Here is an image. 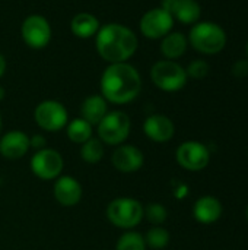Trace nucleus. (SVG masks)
Masks as SVG:
<instances>
[{
	"instance_id": "nucleus-5",
	"label": "nucleus",
	"mask_w": 248,
	"mask_h": 250,
	"mask_svg": "<svg viewBox=\"0 0 248 250\" xmlns=\"http://www.w3.org/2000/svg\"><path fill=\"white\" fill-rule=\"evenodd\" d=\"M151 79L156 88L165 92H177L187 83L186 69L175 60H159L151 69Z\"/></svg>"
},
{
	"instance_id": "nucleus-22",
	"label": "nucleus",
	"mask_w": 248,
	"mask_h": 250,
	"mask_svg": "<svg viewBox=\"0 0 248 250\" xmlns=\"http://www.w3.org/2000/svg\"><path fill=\"white\" fill-rule=\"evenodd\" d=\"M80 157L88 164H96L104 157V144L99 139L91 138L85 144H82L80 148Z\"/></svg>"
},
{
	"instance_id": "nucleus-25",
	"label": "nucleus",
	"mask_w": 248,
	"mask_h": 250,
	"mask_svg": "<svg viewBox=\"0 0 248 250\" xmlns=\"http://www.w3.org/2000/svg\"><path fill=\"white\" fill-rule=\"evenodd\" d=\"M145 217L148 218L149 223H152L155 226H161V224H164L167 221L168 211L162 204L152 202L145 208Z\"/></svg>"
},
{
	"instance_id": "nucleus-30",
	"label": "nucleus",
	"mask_w": 248,
	"mask_h": 250,
	"mask_svg": "<svg viewBox=\"0 0 248 250\" xmlns=\"http://www.w3.org/2000/svg\"><path fill=\"white\" fill-rule=\"evenodd\" d=\"M3 98H4V88L0 85V101H1Z\"/></svg>"
},
{
	"instance_id": "nucleus-7",
	"label": "nucleus",
	"mask_w": 248,
	"mask_h": 250,
	"mask_svg": "<svg viewBox=\"0 0 248 250\" xmlns=\"http://www.w3.org/2000/svg\"><path fill=\"white\" fill-rule=\"evenodd\" d=\"M175 160L187 171H202L210 163L209 148L199 141H186L175 151Z\"/></svg>"
},
{
	"instance_id": "nucleus-3",
	"label": "nucleus",
	"mask_w": 248,
	"mask_h": 250,
	"mask_svg": "<svg viewBox=\"0 0 248 250\" xmlns=\"http://www.w3.org/2000/svg\"><path fill=\"white\" fill-rule=\"evenodd\" d=\"M189 42L202 54H218L227 45L225 31L213 22H197L189 34Z\"/></svg>"
},
{
	"instance_id": "nucleus-11",
	"label": "nucleus",
	"mask_w": 248,
	"mask_h": 250,
	"mask_svg": "<svg viewBox=\"0 0 248 250\" xmlns=\"http://www.w3.org/2000/svg\"><path fill=\"white\" fill-rule=\"evenodd\" d=\"M172 26H174V18L162 7H155L148 10L142 16L139 23L142 35L149 40L164 38L167 34L172 31Z\"/></svg>"
},
{
	"instance_id": "nucleus-10",
	"label": "nucleus",
	"mask_w": 248,
	"mask_h": 250,
	"mask_svg": "<svg viewBox=\"0 0 248 250\" xmlns=\"http://www.w3.org/2000/svg\"><path fill=\"white\" fill-rule=\"evenodd\" d=\"M63 157L51 148L39 149L31 158V170L41 180H56L63 171Z\"/></svg>"
},
{
	"instance_id": "nucleus-12",
	"label": "nucleus",
	"mask_w": 248,
	"mask_h": 250,
	"mask_svg": "<svg viewBox=\"0 0 248 250\" xmlns=\"http://www.w3.org/2000/svg\"><path fill=\"white\" fill-rule=\"evenodd\" d=\"M161 7L167 10L174 21L184 25H194L199 22L202 15V7L196 0H162Z\"/></svg>"
},
{
	"instance_id": "nucleus-4",
	"label": "nucleus",
	"mask_w": 248,
	"mask_h": 250,
	"mask_svg": "<svg viewBox=\"0 0 248 250\" xmlns=\"http://www.w3.org/2000/svg\"><path fill=\"white\" fill-rule=\"evenodd\" d=\"M107 218L110 223L123 230L137 227L145 218L143 205L133 198H117L107 207Z\"/></svg>"
},
{
	"instance_id": "nucleus-13",
	"label": "nucleus",
	"mask_w": 248,
	"mask_h": 250,
	"mask_svg": "<svg viewBox=\"0 0 248 250\" xmlns=\"http://www.w3.org/2000/svg\"><path fill=\"white\" fill-rule=\"evenodd\" d=\"M111 163L114 168L121 173H134L142 168L145 157L143 152L134 145H120L114 151Z\"/></svg>"
},
{
	"instance_id": "nucleus-20",
	"label": "nucleus",
	"mask_w": 248,
	"mask_h": 250,
	"mask_svg": "<svg viewBox=\"0 0 248 250\" xmlns=\"http://www.w3.org/2000/svg\"><path fill=\"white\" fill-rule=\"evenodd\" d=\"M161 53L167 60H177L180 59L189 45V40L183 32H170L164 38H161Z\"/></svg>"
},
{
	"instance_id": "nucleus-15",
	"label": "nucleus",
	"mask_w": 248,
	"mask_h": 250,
	"mask_svg": "<svg viewBox=\"0 0 248 250\" xmlns=\"http://www.w3.org/2000/svg\"><path fill=\"white\" fill-rule=\"evenodd\" d=\"M224 207L221 201L212 195H205L199 198L193 205V217L197 223L210 226L221 220Z\"/></svg>"
},
{
	"instance_id": "nucleus-33",
	"label": "nucleus",
	"mask_w": 248,
	"mask_h": 250,
	"mask_svg": "<svg viewBox=\"0 0 248 250\" xmlns=\"http://www.w3.org/2000/svg\"><path fill=\"white\" fill-rule=\"evenodd\" d=\"M247 56H248V42H247Z\"/></svg>"
},
{
	"instance_id": "nucleus-18",
	"label": "nucleus",
	"mask_w": 248,
	"mask_h": 250,
	"mask_svg": "<svg viewBox=\"0 0 248 250\" xmlns=\"http://www.w3.org/2000/svg\"><path fill=\"white\" fill-rule=\"evenodd\" d=\"M107 113H108L107 100L98 94L86 97L80 105V117L92 126H96L105 117Z\"/></svg>"
},
{
	"instance_id": "nucleus-26",
	"label": "nucleus",
	"mask_w": 248,
	"mask_h": 250,
	"mask_svg": "<svg viewBox=\"0 0 248 250\" xmlns=\"http://www.w3.org/2000/svg\"><path fill=\"white\" fill-rule=\"evenodd\" d=\"M186 73H187V76H190V78L203 79V78H206L208 73H209V63L205 62V60H202V59L193 60V62H190V64L187 66Z\"/></svg>"
},
{
	"instance_id": "nucleus-1",
	"label": "nucleus",
	"mask_w": 248,
	"mask_h": 250,
	"mask_svg": "<svg viewBox=\"0 0 248 250\" xmlns=\"http://www.w3.org/2000/svg\"><path fill=\"white\" fill-rule=\"evenodd\" d=\"M101 95L111 104H129L142 91V78L130 63H113L101 76Z\"/></svg>"
},
{
	"instance_id": "nucleus-28",
	"label": "nucleus",
	"mask_w": 248,
	"mask_h": 250,
	"mask_svg": "<svg viewBox=\"0 0 248 250\" xmlns=\"http://www.w3.org/2000/svg\"><path fill=\"white\" fill-rule=\"evenodd\" d=\"M45 145H47V141H45V138L42 135H34V136L29 138V146L37 149V151L44 149Z\"/></svg>"
},
{
	"instance_id": "nucleus-8",
	"label": "nucleus",
	"mask_w": 248,
	"mask_h": 250,
	"mask_svg": "<svg viewBox=\"0 0 248 250\" xmlns=\"http://www.w3.org/2000/svg\"><path fill=\"white\" fill-rule=\"evenodd\" d=\"M51 25L41 15H29L20 25V37L23 42L34 50L45 48L51 41Z\"/></svg>"
},
{
	"instance_id": "nucleus-14",
	"label": "nucleus",
	"mask_w": 248,
	"mask_h": 250,
	"mask_svg": "<svg viewBox=\"0 0 248 250\" xmlns=\"http://www.w3.org/2000/svg\"><path fill=\"white\" fill-rule=\"evenodd\" d=\"M143 132L151 141L156 144H165L172 139L175 133V126L170 117L164 114H152L145 120Z\"/></svg>"
},
{
	"instance_id": "nucleus-21",
	"label": "nucleus",
	"mask_w": 248,
	"mask_h": 250,
	"mask_svg": "<svg viewBox=\"0 0 248 250\" xmlns=\"http://www.w3.org/2000/svg\"><path fill=\"white\" fill-rule=\"evenodd\" d=\"M92 125H89L82 117L67 123V138L75 144H85L92 138Z\"/></svg>"
},
{
	"instance_id": "nucleus-29",
	"label": "nucleus",
	"mask_w": 248,
	"mask_h": 250,
	"mask_svg": "<svg viewBox=\"0 0 248 250\" xmlns=\"http://www.w3.org/2000/svg\"><path fill=\"white\" fill-rule=\"evenodd\" d=\"M6 67H7V63H6V59H4V56L0 53V78L4 75V72H6Z\"/></svg>"
},
{
	"instance_id": "nucleus-6",
	"label": "nucleus",
	"mask_w": 248,
	"mask_h": 250,
	"mask_svg": "<svg viewBox=\"0 0 248 250\" xmlns=\"http://www.w3.org/2000/svg\"><path fill=\"white\" fill-rule=\"evenodd\" d=\"M99 141L105 145H121L130 135L132 122L123 111H108L105 117L96 125Z\"/></svg>"
},
{
	"instance_id": "nucleus-31",
	"label": "nucleus",
	"mask_w": 248,
	"mask_h": 250,
	"mask_svg": "<svg viewBox=\"0 0 248 250\" xmlns=\"http://www.w3.org/2000/svg\"><path fill=\"white\" fill-rule=\"evenodd\" d=\"M1 129H3V120H1V116H0V133H1Z\"/></svg>"
},
{
	"instance_id": "nucleus-27",
	"label": "nucleus",
	"mask_w": 248,
	"mask_h": 250,
	"mask_svg": "<svg viewBox=\"0 0 248 250\" xmlns=\"http://www.w3.org/2000/svg\"><path fill=\"white\" fill-rule=\"evenodd\" d=\"M232 73L237 78H244L248 75V60H238L232 66Z\"/></svg>"
},
{
	"instance_id": "nucleus-16",
	"label": "nucleus",
	"mask_w": 248,
	"mask_h": 250,
	"mask_svg": "<svg viewBox=\"0 0 248 250\" xmlns=\"http://www.w3.org/2000/svg\"><path fill=\"white\" fill-rule=\"evenodd\" d=\"M29 148V136L20 130H10L0 138V154L6 160L22 158Z\"/></svg>"
},
{
	"instance_id": "nucleus-23",
	"label": "nucleus",
	"mask_w": 248,
	"mask_h": 250,
	"mask_svg": "<svg viewBox=\"0 0 248 250\" xmlns=\"http://www.w3.org/2000/svg\"><path fill=\"white\" fill-rule=\"evenodd\" d=\"M143 237H145L146 248L152 250L165 249L170 245V239H171L168 230H165L164 227H159V226L152 227Z\"/></svg>"
},
{
	"instance_id": "nucleus-2",
	"label": "nucleus",
	"mask_w": 248,
	"mask_h": 250,
	"mask_svg": "<svg viewBox=\"0 0 248 250\" xmlns=\"http://www.w3.org/2000/svg\"><path fill=\"white\" fill-rule=\"evenodd\" d=\"M139 45L137 35L126 25L107 23L95 35V47L102 60L113 63H126L136 53Z\"/></svg>"
},
{
	"instance_id": "nucleus-17",
	"label": "nucleus",
	"mask_w": 248,
	"mask_h": 250,
	"mask_svg": "<svg viewBox=\"0 0 248 250\" xmlns=\"http://www.w3.org/2000/svg\"><path fill=\"white\" fill-rule=\"evenodd\" d=\"M54 198L63 207H75L82 199L80 183L70 176H61L56 179L54 183Z\"/></svg>"
},
{
	"instance_id": "nucleus-24",
	"label": "nucleus",
	"mask_w": 248,
	"mask_h": 250,
	"mask_svg": "<svg viewBox=\"0 0 248 250\" xmlns=\"http://www.w3.org/2000/svg\"><path fill=\"white\" fill-rule=\"evenodd\" d=\"M115 250H146L145 237L137 231H127L118 239Z\"/></svg>"
},
{
	"instance_id": "nucleus-32",
	"label": "nucleus",
	"mask_w": 248,
	"mask_h": 250,
	"mask_svg": "<svg viewBox=\"0 0 248 250\" xmlns=\"http://www.w3.org/2000/svg\"><path fill=\"white\" fill-rule=\"evenodd\" d=\"M246 218H247V223H248V205H247V209H246Z\"/></svg>"
},
{
	"instance_id": "nucleus-19",
	"label": "nucleus",
	"mask_w": 248,
	"mask_h": 250,
	"mask_svg": "<svg viewBox=\"0 0 248 250\" xmlns=\"http://www.w3.org/2000/svg\"><path fill=\"white\" fill-rule=\"evenodd\" d=\"M99 28H101V25H99L98 18L88 12H80V13L75 15L70 22V29H72L73 35L77 38H82V40L95 37L98 34Z\"/></svg>"
},
{
	"instance_id": "nucleus-9",
	"label": "nucleus",
	"mask_w": 248,
	"mask_h": 250,
	"mask_svg": "<svg viewBox=\"0 0 248 250\" xmlns=\"http://www.w3.org/2000/svg\"><path fill=\"white\" fill-rule=\"evenodd\" d=\"M35 123L45 132H58L67 126L69 116L66 107L54 100H45L39 103L34 111Z\"/></svg>"
}]
</instances>
